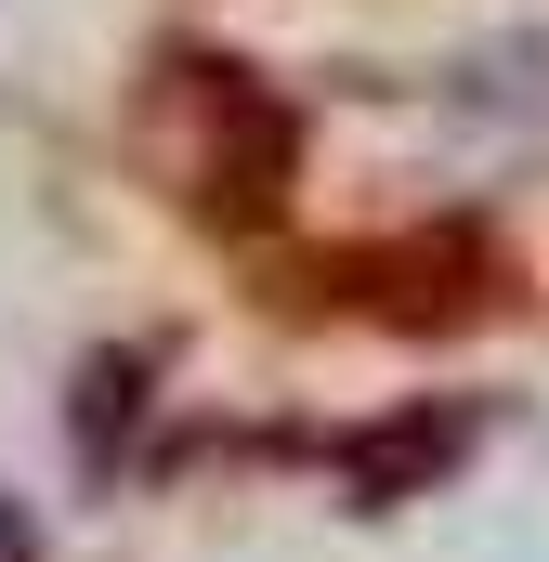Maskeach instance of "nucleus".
<instances>
[{
    "label": "nucleus",
    "mask_w": 549,
    "mask_h": 562,
    "mask_svg": "<svg viewBox=\"0 0 549 562\" xmlns=\"http://www.w3.org/2000/svg\"><path fill=\"white\" fill-rule=\"evenodd\" d=\"M0 562H40V537H26V524H13V510H0Z\"/></svg>",
    "instance_id": "f257e3e1"
}]
</instances>
